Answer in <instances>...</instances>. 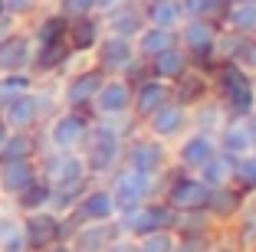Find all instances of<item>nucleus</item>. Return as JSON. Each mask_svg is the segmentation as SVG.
Segmentation results:
<instances>
[{
	"label": "nucleus",
	"instance_id": "f257e3e1",
	"mask_svg": "<svg viewBox=\"0 0 256 252\" xmlns=\"http://www.w3.org/2000/svg\"><path fill=\"white\" fill-rule=\"evenodd\" d=\"M210 95L234 118H246L256 108V79L240 62H214L210 69Z\"/></svg>",
	"mask_w": 256,
	"mask_h": 252
},
{
	"label": "nucleus",
	"instance_id": "f03ea898",
	"mask_svg": "<svg viewBox=\"0 0 256 252\" xmlns=\"http://www.w3.org/2000/svg\"><path fill=\"white\" fill-rule=\"evenodd\" d=\"M161 187H164V177H151V174L132 171V167H115L108 174V190H112V200H115V213H128V210L142 207L144 200L161 197Z\"/></svg>",
	"mask_w": 256,
	"mask_h": 252
},
{
	"label": "nucleus",
	"instance_id": "7ed1b4c3",
	"mask_svg": "<svg viewBox=\"0 0 256 252\" xmlns=\"http://www.w3.org/2000/svg\"><path fill=\"white\" fill-rule=\"evenodd\" d=\"M92 128L89 111H76V108H60L50 121H43L40 128V141L50 151H79L86 144V134Z\"/></svg>",
	"mask_w": 256,
	"mask_h": 252
},
{
	"label": "nucleus",
	"instance_id": "20e7f679",
	"mask_svg": "<svg viewBox=\"0 0 256 252\" xmlns=\"http://www.w3.org/2000/svg\"><path fill=\"white\" fill-rule=\"evenodd\" d=\"M122 167H132V171L151 174V177H164L171 171V144L151 138L138 128L132 138L125 141V151H122Z\"/></svg>",
	"mask_w": 256,
	"mask_h": 252
},
{
	"label": "nucleus",
	"instance_id": "39448f33",
	"mask_svg": "<svg viewBox=\"0 0 256 252\" xmlns=\"http://www.w3.org/2000/svg\"><path fill=\"white\" fill-rule=\"evenodd\" d=\"M220 36V23L217 20H204V16H188L178 26V46L190 56V66L197 69H214V46Z\"/></svg>",
	"mask_w": 256,
	"mask_h": 252
},
{
	"label": "nucleus",
	"instance_id": "423d86ee",
	"mask_svg": "<svg viewBox=\"0 0 256 252\" xmlns=\"http://www.w3.org/2000/svg\"><path fill=\"white\" fill-rule=\"evenodd\" d=\"M36 167H40V177L53 187V190L79 187V184H89L92 180L79 151H50V148H43L40 157H36Z\"/></svg>",
	"mask_w": 256,
	"mask_h": 252
},
{
	"label": "nucleus",
	"instance_id": "0eeeda50",
	"mask_svg": "<svg viewBox=\"0 0 256 252\" xmlns=\"http://www.w3.org/2000/svg\"><path fill=\"white\" fill-rule=\"evenodd\" d=\"M210 197V187L204 184L197 174L178 171L171 164V171L164 174V187H161V200L174 210V213H188V210H204Z\"/></svg>",
	"mask_w": 256,
	"mask_h": 252
},
{
	"label": "nucleus",
	"instance_id": "6e6552de",
	"mask_svg": "<svg viewBox=\"0 0 256 252\" xmlns=\"http://www.w3.org/2000/svg\"><path fill=\"white\" fill-rule=\"evenodd\" d=\"M115 220H118V230L125 233V236L138 239V236H144V233L174 230V220H178V213H174V210L168 207L161 197H154V200H144L142 207L128 210V213H118Z\"/></svg>",
	"mask_w": 256,
	"mask_h": 252
},
{
	"label": "nucleus",
	"instance_id": "1a4fd4ad",
	"mask_svg": "<svg viewBox=\"0 0 256 252\" xmlns=\"http://www.w3.org/2000/svg\"><path fill=\"white\" fill-rule=\"evenodd\" d=\"M115 216L118 213H115V200H112L108 184H96V180H92V184L86 187V193L76 200V207L62 216L66 236L76 230V226H82V223H102V220H115Z\"/></svg>",
	"mask_w": 256,
	"mask_h": 252
},
{
	"label": "nucleus",
	"instance_id": "9d476101",
	"mask_svg": "<svg viewBox=\"0 0 256 252\" xmlns=\"http://www.w3.org/2000/svg\"><path fill=\"white\" fill-rule=\"evenodd\" d=\"M89 56H92V66H96L98 72H106V75H125L128 69L135 66V59H138L135 39L115 36V33H106Z\"/></svg>",
	"mask_w": 256,
	"mask_h": 252
},
{
	"label": "nucleus",
	"instance_id": "9b49d317",
	"mask_svg": "<svg viewBox=\"0 0 256 252\" xmlns=\"http://www.w3.org/2000/svg\"><path fill=\"white\" fill-rule=\"evenodd\" d=\"M132 95L135 85L125 75H106V82L98 85L96 98L89 105L92 118H118V115H132Z\"/></svg>",
	"mask_w": 256,
	"mask_h": 252
},
{
	"label": "nucleus",
	"instance_id": "f8f14e48",
	"mask_svg": "<svg viewBox=\"0 0 256 252\" xmlns=\"http://www.w3.org/2000/svg\"><path fill=\"white\" fill-rule=\"evenodd\" d=\"M217 134H207V131H197L190 128L188 134L178 138V148L171 151V164L178 171H188V174H197L204 164L217 154Z\"/></svg>",
	"mask_w": 256,
	"mask_h": 252
},
{
	"label": "nucleus",
	"instance_id": "ddd939ff",
	"mask_svg": "<svg viewBox=\"0 0 256 252\" xmlns=\"http://www.w3.org/2000/svg\"><path fill=\"white\" fill-rule=\"evenodd\" d=\"M102 82H106V72H98L96 66H82V69H76V72H66V79L60 82L62 108L89 111V105H92V98H96Z\"/></svg>",
	"mask_w": 256,
	"mask_h": 252
},
{
	"label": "nucleus",
	"instance_id": "4468645a",
	"mask_svg": "<svg viewBox=\"0 0 256 252\" xmlns=\"http://www.w3.org/2000/svg\"><path fill=\"white\" fill-rule=\"evenodd\" d=\"M23 216V239H26V252H40L53 243L66 239V223L53 210H36V213H20Z\"/></svg>",
	"mask_w": 256,
	"mask_h": 252
},
{
	"label": "nucleus",
	"instance_id": "2eb2a0df",
	"mask_svg": "<svg viewBox=\"0 0 256 252\" xmlns=\"http://www.w3.org/2000/svg\"><path fill=\"white\" fill-rule=\"evenodd\" d=\"M142 131L151 134V138H158V141H164V144L178 141L181 134L190 131V108H184L178 102L161 105L158 111H151L148 118L142 121Z\"/></svg>",
	"mask_w": 256,
	"mask_h": 252
},
{
	"label": "nucleus",
	"instance_id": "dca6fc26",
	"mask_svg": "<svg viewBox=\"0 0 256 252\" xmlns=\"http://www.w3.org/2000/svg\"><path fill=\"white\" fill-rule=\"evenodd\" d=\"M98 16H102L106 33L135 39L138 33H142V26H144V3L142 0H115L112 7L98 10Z\"/></svg>",
	"mask_w": 256,
	"mask_h": 252
},
{
	"label": "nucleus",
	"instance_id": "f3484780",
	"mask_svg": "<svg viewBox=\"0 0 256 252\" xmlns=\"http://www.w3.org/2000/svg\"><path fill=\"white\" fill-rule=\"evenodd\" d=\"M0 118L10 131H40L43 128V111H40V98L36 92H23L14 102H7L0 108Z\"/></svg>",
	"mask_w": 256,
	"mask_h": 252
},
{
	"label": "nucleus",
	"instance_id": "a211bd4d",
	"mask_svg": "<svg viewBox=\"0 0 256 252\" xmlns=\"http://www.w3.org/2000/svg\"><path fill=\"white\" fill-rule=\"evenodd\" d=\"M118 236H122L118 220H102V223H82V226H76L66 236V243L72 252H102Z\"/></svg>",
	"mask_w": 256,
	"mask_h": 252
},
{
	"label": "nucleus",
	"instance_id": "6ab92c4d",
	"mask_svg": "<svg viewBox=\"0 0 256 252\" xmlns=\"http://www.w3.org/2000/svg\"><path fill=\"white\" fill-rule=\"evenodd\" d=\"M171 102V82L144 75L142 82H135V95H132V115L138 121H144L151 111H158L161 105Z\"/></svg>",
	"mask_w": 256,
	"mask_h": 252
},
{
	"label": "nucleus",
	"instance_id": "aec40b11",
	"mask_svg": "<svg viewBox=\"0 0 256 252\" xmlns=\"http://www.w3.org/2000/svg\"><path fill=\"white\" fill-rule=\"evenodd\" d=\"M33 66V36L30 30H14L0 43V72H30Z\"/></svg>",
	"mask_w": 256,
	"mask_h": 252
},
{
	"label": "nucleus",
	"instance_id": "412c9836",
	"mask_svg": "<svg viewBox=\"0 0 256 252\" xmlns=\"http://www.w3.org/2000/svg\"><path fill=\"white\" fill-rule=\"evenodd\" d=\"M102 36H106V26H102V16H98V13L69 20L66 43H69V49H72V56H89Z\"/></svg>",
	"mask_w": 256,
	"mask_h": 252
},
{
	"label": "nucleus",
	"instance_id": "4be33fe9",
	"mask_svg": "<svg viewBox=\"0 0 256 252\" xmlns=\"http://www.w3.org/2000/svg\"><path fill=\"white\" fill-rule=\"evenodd\" d=\"M207 95H210V72H207V69L190 66L181 79L171 82V102L184 105V108H194V105L204 102Z\"/></svg>",
	"mask_w": 256,
	"mask_h": 252
},
{
	"label": "nucleus",
	"instance_id": "5701e85b",
	"mask_svg": "<svg viewBox=\"0 0 256 252\" xmlns=\"http://www.w3.org/2000/svg\"><path fill=\"white\" fill-rule=\"evenodd\" d=\"M36 177H40L36 161H7V164H0V197H4L7 203L16 200Z\"/></svg>",
	"mask_w": 256,
	"mask_h": 252
},
{
	"label": "nucleus",
	"instance_id": "b1692460",
	"mask_svg": "<svg viewBox=\"0 0 256 252\" xmlns=\"http://www.w3.org/2000/svg\"><path fill=\"white\" fill-rule=\"evenodd\" d=\"M43 141H40V131H10L0 144V164L7 161H36Z\"/></svg>",
	"mask_w": 256,
	"mask_h": 252
},
{
	"label": "nucleus",
	"instance_id": "393cba45",
	"mask_svg": "<svg viewBox=\"0 0 256 252\" xmlns=\"http://www.w3.org/2000/svg\"><path fill=\"white\" fill-rule=\"evenodd\" d=\"M217 148L226 151V154H234V157L250 154V151H253V138H250L246 118H234V115H230L217 131Z\"/></svg>",
	"mask_w": 256,
	"mask_h": 252
},
{
	"label": "nucleus",
	"instance_id": "a878e982",
	"mask_svg": "<svg viewBox=\"0 0 256 252\" xmlns=\"http://www.w3.org/2000/svg\"><path fill=\"white\" fill-rule=\"evenodd\" d=\"M188 69H190V56H188V52H184L178 43H174L171 49L158 52L154 59H148V75H154V79H164V82L181 79Z\"/></svg>",
	"mask_w": 256,
	"mask_h": 252
},
{
	"label": "nucleus",
	"instance_id": "bb28decb",
	"mask_svg": "<svg viewBox=\"0 0 256 252\" xmlns=\"http://www.w3.org/2000/svg\"><path fill=\"white\" fill-rule=\"evenodd\" d=\"M178 43V30H164V26H151V23H144L142 33L135 36V52L138 59H154L158 52L171 49V46Z\"/></svg>",
	"mask_w": 256,
	"mask_h": 252
},
{
	"label": "nucleus",
	"instance_id": "cd10ccee",
	"mask_svg": "<svg viewBox=\"0 0 256 252\" xmlns=\"http://www.w3.org/2000/svg\"><path fill=\"white\" fill-rule=\"evenodd\" d=\"M240 203H243V190H236L234 184H226V187H214L204 210L210 213L214 223H226V220H234V216H236Z\"/></svg>",
	"mask_w": 256,
	"mask_h": 252
},
{
	"label": "nucleus",
	"instance_id": "c85d7f7f",
	"mask_svg": "<svg viewBox=\"0 0 256 252\" xmlns=\"http://www.w3.org/2000/svg\"><path fill=\"white\" fill-rule=\"evenodd\" d=\"M230 118L226 115V108L217 102L214 95H207L204 102H197L194 108H190V128H197V131H207V134H217L220 125Z\"/></svg>",
	"mask_w": 256,
	"mask_h": 252
},
{
	"label": "nucleus",
	"instance_id": "c756f323",
	"mask_svg": "<svg viewBox=\"0 0 256 252\" xmlns=\"http://www.w3.org/2000/svg\"><path fill=\"white\" fill-rule=\"evenodd\" d=\"M220 26L234 30V33H243V36H256V0L226 3V10L220 13Z\"/></svg>",
	"mask_w": 256,
	"mask_h": 252
},
{
	"label": "nucleus",
	"instance_id": "7c9ffc66",
	"mask_svg": "<svg viewBox=\"0 0 256 252\" xmlns=\"http://www.w3.org/2000/svg\"><path fill=\"white\" fill-rule=\"evenodd\" d=\"M0 252H26V239H23V216L14 207L0 210Z\"/></svg>",
	"mask_w": 256,
	"mask_h": 252
},
{
	"label": "nucleus",
	"instance_id": "2f4dec72",
	"mask_svg": "<svg viewBox=\"0 0 256 252\" xmlns=\"http://www.w3.org/2000/svg\"><path fill=\"white\" fill-rule=\"evenodd\" d=\"M234 220H236V246L243 252H250L256 246V190L243 193V203Z\"/></svg>",
	"mask_w": 256,
	"mask_h": 252
},
{
	"label": "nucleus",
	"instance_id": "473e14b6",
	"mask_svg": "<svg viewBox=\"0 0 256 252\" xmlns=\"http://www.w3.org/2000/svg\"><path fill=\"white\" fill-rule=\"evenodd\" d=\"M188 20L178 0H148L144 3V23L151 26H164V30H178Z\"/></svg>",
	"mask_w": 256,
	"mask_h": 252
},
{
	"label": "nucleus",
	"instance_id": "72a5a7b5",
	"mask_svg": "<svg viewBox=\"0 0 256 252\" xmlns=\"http://www.w3.org/2000/svg\"><path fill=\"white\" fill-rule=\"evenodd\" d=\"M234 164H236L234 154L217 151V154H214L210 161H207L200 171H197V177L210 187V190H214V187H226V184H234Z\"/></svg>",
	"mask_w": 256,
	"mask_h": 252
},
{
	"label": "nucleus",
	"instance_id": "f704fd0d",
	"mask_svg": "<svg viewBox=\"0 0 256 252\" xmlns=\"http://www.w3.org/2000/svg\"><path fill=\"white\" fill-rule=\"evenodd\" d=\"M66 30H69V20H66L62 13H56V10H50V13L36 16V23L30 26L33 46H43V43H60V39H66Z\"/></svg>",
	"mask_w": 256,
	"mask_h": 252
},
{
	"label": "nucleus",
	"instance_id": "c9c22d12",
	"mask_svg": "<svg viewBox=\"0 0 256 252\" xmlns=\"http://www.w3.org/2000/svg\"><path fill=\"white\" fill-rule=\"evenodd\" d=\"M50 200H53V187L46 184L43 177H36L16 200H10V207L16 213H36V210H50Z\"/></svg>",
	"mask_w": 256,
	"mask_h": 252
},
{
	"label": "nucleus",
	"instance_id": "e433bc0d",
	"mask_svg": "<svg viewBox=\"0 0 256 252\" xmlns=\"http://www.w3.org/2000/svg\"><path fill=\"white\" fill-rule=\"evenodd\" d=\"M36 85V75L33 72H0V108L7 102H14L16 95L30 92Z\"/></svg>",
	"mask_w": 256,
	"mask_h": 252
},
{
	"label": "nucleus",
	"instance_id": "4c0bfd02",
	"mask_svg": "<svg viewBox=\"0 0 256 252\" xmlns=\"http://www.w3.org/2000/svg\"><path fill=\"white\" fill-rule=\"evenodd\" d=\"M234 187L243 193H253L256 190V154H240L234 164Z\"/></svg>",
	"mask_w": 256,
	"mask_h": 252
},
{
	"label": "nucleus",
	"instance_id": "58836bf2",
	"mask_svg": "<svg viewBox=\"0 0 256 252\" xmlns=\"http://www.w3.org/2000/svg\"><path fill=\"white\" fill-rule=\"evenodd\" d=\"M184 10V16H204V20H217L226 10V0H178Z\"/></svg>",
	"mask_w": 256,
	"mask_h": 252
},
{
	"label": "nucleus",
	"instance_id": "ea45409f",
	"mask_svg": "<svg viewBox=\"0 0 256 252\" xmlns=\"http://www.w3.org/2000/svg\"><path fill=\"white\" fill-rule=\"evenodd\" d=\"M174 243H178V233L174 230H158V233H144V236L135 239L138 252H171Z\"/></svg>",
	"mask_w": 256,
	"mask_h": 252
},
{
	"label": "nucleus",
	"instance_id": "a19ab883",
	"mask_svg": "<svg viewBox=\"0 0 256 252\" xmlns=\"http://www.w3.org/2000/svg\"><path fill=\"white\" fill-rule=\"evenodd\" d=\"M56 13H62L66 20L98 13V0H56Z\"/></svg>",
	"mask_w": 256,
	"mask_h": 252
},
{
	"label": "nucleus",
	"instance_id": "79ce46f5",
	"mask_svg": "<svg viewBox=\"0 0 256 252\" xmlns=\"http://www.w3.org/2000/svg\"><path fill=\"white\" fill-rule=\"evenodd\" d=\"M0 7H4V13L16 16V20H26V16L36 13L40 0H0Z\"/></svg>",
	"mask_w": 256,
	"mask_h": 252
},
{
	"label": "nucleus",
	"instance_id": "37998d69",
	"mask_svg": "<svg viewBox=\"0 0 256 252\" xmlns=\"http://www.w3.org/2000/svg\"><path fill=\"white\" fill-rule=\"evenodd\" d=\"M171 252H210V239L207 236H178Z\"/></svg>",
	"mask_w": 256,
	"mask_h": 252
},
{
	"label": "nucleus",
	"instance_id": "c03bdc74",
	"mask_svg": "<svg viewBox=\"0 0 256 252\" xmlns=\"http://www.w3.org/2000/svg\"><path fill=\"white\" fill-rule=\"evenodd\" d=\"M236 62H240L246 72H253V75H256V36H250V39H246V46H243V52H240V59H236Z\"/></svg>",
	"mask_w": 256,
	"mask_h": 252
},
{
	"label": "nucleus",
	"instance_id": "a18cd8bd",
	"mask_svg": "<svg viewBox=\"0 0 256 252\" xmlns=\"http://www.w3.org/2000/svg\"><path fill=\"white\" fill-rule=\"evenodd\" d=\"M102 252H138V246H135V239H132V236H125V233H122V236L112 239V243H108Z\"/></svg>",
	"mask_w": 256,
	"mask_h": 252
},
{
	"label": "nucleus",
	"instance_id": "49530a36",
	"mask_svg": "<svg viewBox=\"0 0 256 252\" xmlns=\"http://www.w3.org/2000/svg\"><path fill=\"white\" fill-rule=\"evenodd\" d=\"M14 30H20V20L0 10V43H4V39H7V36H10V33H14Z\"/></svg>",
	"mask_w": 256,
	"mask_h": 252
},
{
	"label": "nucleus",
	"instance_id": "de8ad7c7",
	"mask_svg": "<svg viewBox=\"0 0 256 252\" xmlns=\"http://www.w3.org/2000/svg\"><path fill=\"white\" fill-rule=\"evenodd\" d=\"M40 252H72V249H69V243L62 239V243H53V246H46V249H40Z\"/></svg>",
	"mask_w": 256,
	"mask_h": 252
},
{
	"label": "nucleus",
	"instance_id": "09e8293b",
	"mask_svg": "<svg viewBox=\"0 0 256 252\" xmlns=\"http://www.w3.org/2000/svg\"><path fill=\"white\" fill-rule=\"evenodd\" d=\"M7 134H10V128L4 125V118H0V144H4V138H7Z\"/></svg>",
	"mask_w": 256,
	"mask_h": 252
},
{
	"label": "nucleus",
	"instance_id": "8fccbe9b",
	"mask_svg": "<svg viewBox=\"0 0 256 252\" xmlns=\"http://www.w3.org/2000/svg\"><path fill=\"white\" fill-rule=\"evenodd\" d=\"M115 0H98V10H106V7H112Z\"/></svg>",
	"mask_w": 256,
	"mask_h": 252
},
{
	"label": "nucleus",
	"instance_id": "3c124183",
	"mask_svg": "<svg viewBox=\"0 0 256 252\" xmlns=\"http://www.w3.org/2000/svg\"><path fill=\"white\" fill-rule=\"evenodd\" d=\"M226 3H246V0H226Z\"/></svg>",
	"mask_w": 256,
	"mask_h": 252
},
{
	"label": "nucleus",
	"instance_id": "603ef678",
	"mask_svg": "<svg viewBox=\"0 0 256 252\" xmlns=\"http://www.w3.org/2000/svg\"><path fill=\"white\" fill-rule=\"evenodd\" d=\"M4 207H7V200H4V197H0V210H4Z\"/></svg>",
	"mask_w": 256,
	"mask_h": 252
},
{
	"label": "nucleus",
	"instance_id": "864d4df0",
	"mask_svg": "<svg viewBox=\"0 0 256 252\" xmlns=\"http://www.w3.org/2000/svg\"><path fill=\"white\" fill-rule=\"evenodd\" d=\"M253 154H256V134H253Z\"/></svg>",
	"mask_w": 256,
	"mask_h": 252
},
{
	"label": "nucleus",
	"instance_id": "5fc2aeb1",
	"mask_svg": "<svg viewBox=\"0 0 256 252\" xmlns=\"http://www.w3.org/2000/svg\"><path fill=\"white\" fill-rule=\"evenodd\" d=\"M250 252H256V246H253V249H250Z\"/></svg>",
	"mask_w": 256,
	"mask_h": 252
},
{
	"label": "nucleus",
	"instance_id": "6e6d98bb",
	"mask_svg": "<svg viewBox=\"0 0 256 252\" xmlns=\"http://www.w3.org/2000/svg\"><path fill=\"white\" fill-rule=\"evenodd\" d=\"M142 3H148V0H142Z\"/></svg>",
	"mask_w": 256,
	"mask_h": 252
},
{
	"label": "nucleus",
	"instance_id": "4d7b16f0",
	"mask_svg": "<svg viewBox=\"0 0 256 252\" xmlns=\"http://www.w3.org/2000/svg\"><path fill=\"white\" fill-rule=\"evenodd\" d=\"M210 249H214V246H210Z\"/></svg>",
	"mask_w": 256,
	"mask_h": 252
},
{
	"label": "nucleus",
	"instance_id": "13d9d810",
	"mask_svg": "<svg viewBox=\"0 0 256 252\" xmlns=\"http://www.w3.org/2000/svg\"><path fill=\"white\" fill-rule=\"evenodd\" d=\"M0 10H4V7H0Z\"/></svg>",
	"mask_w": 256,
	"mask_h": 252
}]
</instances>
